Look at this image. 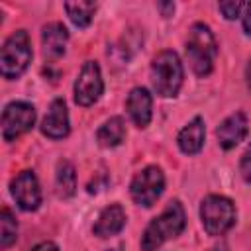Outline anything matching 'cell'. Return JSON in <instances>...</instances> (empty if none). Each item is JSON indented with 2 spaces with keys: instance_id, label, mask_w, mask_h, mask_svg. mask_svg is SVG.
Listing matches in <instances>:
<instances>
[{
  "instance_id": "1",
  "label": "cell",
  "mask_w": 251,
  "mask_h": 251,
  "mask_svg": "<svg viewBox=\"0 0 251 251\" xmlns=\"http://www.w3.org/2000/svg\"><path fill=\"white\" fill-rule=\"evenodd\" d=\"M186 226V214L178 200L169 202V206L149 222L141 235V249L143 251H155L165 241L178 237Z\"/></svg>"
},
{
  "instance_id": "2",
  "label": "cell",
  "mask_w": 251,
  "mask_h": 251,
  "mask_svg": "<svg viewBox=\"0 0 251 251\" xmlns=\"http://www.w3.org/2000/svg\"><path fill=\"white\" fill-rule=\"evenodd\" d=\"M216 55H218V43L212 29L202 22L192 24L186 37V59L194 75L200 78L208 76L214 71Z\"/></svg>"
},
{
  "instance_id": "3",
  "label": "cell",
  "mask_w": 251,
  "mask_h": 251,
  "mask_svg": "<svg viewBox=\"0 0 251 251\" xmlns=\"http://www.w3.org/2000/svg\"><path fill=\"white\" fill-rule=\"evenodd\" d=\"M182 80H184V69L180 57L173 49H165L157 53L151 63V82L155 92L163 98H175L182 86Z\"/></svg>"
},
{
  "instance_id": "4",
  "label": "cell",
  "mask_w": 251,
  "mask_h": 251,
  "mask_svg": "<svg viewBox=\"0 0 251 251\" xmlns=\"http://www.w3.org/2000/svg\"><path fill=\"white\" fill-rule=\"evenodd\" d=\"M33 57L31 39L25 29L14 31L0 49V73L4 78L14 80L25 73Z\"/></svg>"
},
{
  "instance_id": "5",
  "label": "cell",
  "mask_w": 251,
  "mask_h": 251,
  "mask_svg": "<svg viewBox=\"0 0 251 251\" xmlns=\"http://www.w3.org/2000/svg\"><path fill=\"white\" fill-rule=\"evenodd\" d=\"M235 206L227 196L210 194L200 204V220L208 235H224L235 224Z\"/></svg>"
},
{
  "instance_id": "6",
  "label": "cell",
  "mask_w": 251,
  "mask_h": 251,
  "mask_svg": "<svg viewBox=\"0 0 251 251\" xmlns=\"http://www.w3.org/2000/svg\"><path fill=\"white\" fill-rule=\"evenodd\" d=\"M163 190H165V175L155 165H149V167L141 169L129 184L131 200L137 206H143V208H151L159 200Z\"/></svg>"
},
{
  "instance_id": "7",
  "label": "cell",
  "mask_w": 251,
  "mask_h": 251,
  "mask_svg": "<svg viewBox=\"0 0 251 251\" xmlns=\"http://www.w3.org/2000/svg\"><path fill=\"white\" fill-rule=\"evenodd\" d=\"M35 124V108L27 102H10L2 112V137L4 141H16L27 133Z\"/></svg>"
},
{
  "instance_id": "8",
  "label": "cell",
  "mask_w": 251,
  "mask_h": 251,
  "mask_svg": "<svg viewBox=\"0 0 251 251\" xmlns=\"http://www.w3.org/2000/svg\"><path fill=\"white\" fill-rule=\"evenodd\" d=\"M102 92H104V80H102L100 65L96 61H86L75 80V102L82 108H88L100 100Z\"/></svg>"
},
{
  "instance_id": "9",
  "label": "cell",
  "mask_w": 251,
  "mask_h": 251,
  "mask_svg": "<svg viewBox=\"0 0 251 251\" xmlns=\"http://www.w3.org/2000/svg\"><path fill=\"white\" fill-rule=\"evenodd\" d=\"M10 192L18 208H22L24 212H33L41 204V188L33 171H22L10 182Z\"/></svg>"
},
{
  "instance_id": "10",
  "label": "cell",
  "mask_w": 251,
  "mask_h": 251,
  "mask_svg": "<svg viewBox=\"0 0 251 251\" xmlns=\"http://www.w3.org/2000/svg\"><path fill=\"white\" fill-rule=\"evenodd\" d=\"M249 131V124H247V116L243 112H233L229 114L216 129V137H218V143L222 149L229 151L233 149L235 145H239L245 135Z\"/></svg>"
},
{
  "instance_id": "11",
  "label": "cell",
  "mask_w": 251,
  "mask_h": 251,
  "mask_svg": "<svg viewBox=\"0 0 251 251\" xmlns=\"http://www.w3.org/2000/svg\"><path fill=\"white\" fill-rule=\"evenodd\" d=\"M69 131H71V126H69L67 104L63 98H55L41 122V133L47 135L49 139H63L69 135Z\"/></svg>"
},
{
  "instance_id": "12",
  "label": "cell",
  "mask_w": 251,
  "mask_h": 251,
  "mask_svg": "<svg viewBox=\"0 0 251 251\" xmlns=\"http://www.w3.org/2000/svg\"><path fill=\"white\" fill-rule=\"evenodd\" d=\"M126 108H127V114L131 118V122L143 129L149 126L151 122V108H153V98L149 94L147 88L143 86H135L131 88V92L127 94V100H126Z\"/></svg>"
},
{
  "instance_id": "13",
  "label": "cell",
  "mask_w": 251,
  "mask_h": 251,
  "mask_svg": "<svg viewBox=\"0 0 251 251\" xmlns=\"http://www.w3.org/2000/svg\"><path fill=\"white\" fill-rule=\"evenodd\" d=\"M126 220H127L126 210L120 204H110L98 214V220L92 226V231H94L96 237H102V239L112 237V235H116L124 229Z\"/></svg>"
},
{
  "instance_id": "14",
  "label": "cell",
  "mask_w": 251,
  "mask_h": 251,
  "mask_svg": "<svg viewBox=\"0 0 251 251\" xmlns=\"http://www.w3.org/2000/svg\"><path fill=\"white\" fill-rule=\"evenodd\" d=\"M204 139H206V126H204V120L196 116L178 131L176 143L184 155H196L204 147Z\"/></svg>"
},
{
  "instance_id": "15",
  "label": "cell",
  "mask_w": 251,
  "mask_h": 251,
  "mask_svg": "<svg viewBox=\"0 0 251 251\" xmlns=\"http://www.w3.org/2000/svg\"><path fill=\"white\" fill-rule=\"evenodd\" d=\"M69 41V31L61 22H51L43 25L41 29V43H43V55L49 59H59L65 53Z\"/></svg>"
},
{
  "instance_id": "16",
  "label": "cell",
  "mask_w": 251,
  "mask_h": 251,
  "mask_svg": "<svg viewBox=\"0 0 251 251\" xmlns=\"http://www.w3.org/2000/svg\"><path fill=\"white\" fill-rule=\"evenodd\" d=\"M126 139V124L120 116H114L110 120H106L98 131H96V141L100 147H106V149H112V147H118L122 141Z\"/></svg>"
},
{
  "instance_id": "17",
  "label": "cell",
  "mask_w": 251,
  "mask_h": 251,
  "mask_svg": "<svg viewBox=\"0 0 251 251\" xmlns=\"http://www.w3.org/2000/svg\"><path fill=\"white\" fill-rule=\"evenodd\" d=\"M55 186H57V194L61 198H71L75 194V190H76V173H75V167L69 161H59L57 163Z\"/></svg>"
},
{
  "instance_id": "18",
  "label": "cell",
  "mask_w": 251,
  "mask_h": 251,
  "mask_svg": "<svg viewBox=\"0 0 251 251\" xmlns=\"http://www.w3.org/2000/svg\"><path fill=\"white\" fill-rule=\"evenodd\" d=\"M65 10H67L69 20L76 27H88L96 12V4L94 2H67Z\"/></svg>"
},
{
  "instance_id": "19",
  "label": "cell",
  "mask_w": 251,
  "mask_h": 251,
  "mask_svg": "<svg viewBox=\"0 0 251 251\" xmlns=\"http://www.w3.org/2000/svg\"><path fill=\"white\" fill-rule=\"evenodd\" d=\"M18 239V222L10 208H2L0 212V247L8 249Z\"/></svg>"
},
{
  "instance_id": "20",
  "label": "cell",
  "mask_w": 251,
  "mask_h": 251,
  "mask_svg": "<svg viewBox=\"0 0 251 251\" xmlns=\"http://www.w3.org/2000/svg\"><path fill=\"white\" fill-rule=\"evenodd\" d=\"M220 12L226 20H235L241 16V10H245L243 2H220Z\"/></svg>"
},
{
  "instance_id": "21",
  "label": "cell",
  "mask_w": 251,
  "mask_h": 251,
  "mask_svg": "<svg viewBox=\"0 0 251 251\" xmlns=\"http://www.w3.org/2000/svg\"><path fill=\"white\" fill-rule=\"evenodd\" d=\"M239 173H241L243 180L251 184V143L247 145L245 153L241 155V161H239Z\"/></svg>"
},
{
  "instance_id": "22",
  "label": "cell",
  "mask_w": 251,
  "mask_h": 251,
  "mask_svg": "<svg viewBox=\"0 0 251 251\" xmlns=\"http://www.w3.org/2000/svg\"><path fill=\"white\" fill-rule=\"evenodd\" d=\"M241 24L245 35H251V4H245V12L241 14Z\"/></svg>"
},
{
  "instance_id": "23",
  "label": "cell",
  "mask_w": 251,
  "mask_h": 251,
  "mask_svg": "<svg viewBox=\"0 0 251 251\" xmlns=\"http://www.w3.org/2000/svg\"><path fill=\"white\" fill-rule=\"evenodd\" d=\"M31 251H59V247H57L53 241H41V243H37Z\"/></svg>"
},
{
  "instance_id": "24",
  "label": "cell",
  "mask_w": 251,
  "mask_h": 251,
  "mask_svg": "<svg viewBox=\"0 0 251 251\" xmlns=\"http://www.w3.org/2000/svg\"><path fill=\"white\" fill-rule=\"evenodd\" d=\"M157 8L163 12V16H165V18L173 16V12H175V4H173V2H159V4H157Z\"/></svg>"
},
{
  "instance_id": "25",
  "label": "cell",
  "mask_w": 251,
  "mask_h": 251,
  "mask_svg": "<svg viewBox=\"0 0 251 251\" xmlns=\"http://www.w3.org/2000/svg\"><path fill=\"white\" fill-rule=\"evenodd\" d=\"M245 78H247V86L251 88V59L247 63V69H245Z\"/></svg>"
},
{
  "instance_id": "26",
  "label": "cell",
  "mask_w": 251,
  "mask_h": 251,
  "mask_svg": "<svg viewBox=\"0 0 251 251\" xmlns=\"http://www.w3.org/2000/svg\"><path fill=\"white\" fill-rule=\"evenodd\" d=\"M212 251H224V249H218V247H216V249H212Z\"/></svg>"
}]
</instances>
